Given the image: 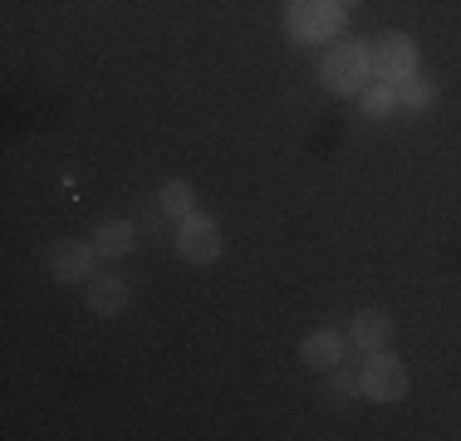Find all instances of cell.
Masks as SVG:
<instances>
[{"instance_id": "1", "label": "cell", "mask_w": 461, "mask_h": 441, "mask_svg": "<svg viewBox=\"0 0 461 441\" xmlns=\"http://www.w3.org/2000/svg\"><path fill=\"white\" fill-rule=\"evenodd\" d=\"M368 74H373V54L364 44H344V50L324 54V88L329 94H364Z\"/></svg>"}, {"instance_id": "2", "label": "cell", "mask_w": 461, "mask_h": 441, "mask_svg": "<svg viewBox=\"0 0 461 441\" xmlns=\"http://www.w3.org/2000/svg\"><path fill=\"white\" fill-rule=\"evenodd\" d=\"M358 392L373 397V402H398V397L408 392V368H402L393 353L373 348L368 363H364V373H358Z\"/></svg>"}, {"instance_id": "3", "label": "cell", "mask_w": 461, "mask_h": 441, "mask_svg": "<svg viewBox=\"0 0 461 441\" xmlns=\"http://www.w3.org/2000/svg\"><path fill=\"white\" fill-rule=\"evenodd\" d=\"M177 250L196 265H212L216 256H221V226H216L212 216H182Z\"/></svg>"}, {"instance_id": "4", "label": "cell", "mask_w": 461, "mask_h": 441, "mask_svg": "<svg viewBox=\"0 0 461 441\" xmlns=\"http://www.w3.org/2000/svg\"><path fill=\"white\" fill-rule=\"evenodd\" d=\"M412 64H417V50H412L408 35H388L378 50H373V74H378V79H388V84L408 79Z\"/></svg>"}, {"instance_id": "5", "label": "cell", "mask_w": 461, "mask_h": 441, "mask_svg": "<svg viewBox=\"0 0 461 441\" xmlns=\"http://www.w3.org/2000/svg\"><path fill=\"white\" fill-rule=\"evenodd\" d=\"M94 256H98V250H94V246H79V240H64V246H54V250H50L54 280H84V274L94 270Z\"/></svg>"}, {"instance_id": "6", "label": "cell", "mask_w": 461, "mask_h": 441, "mask_svg": "<svg viewBox=\"0 0 461 441\" xmlns=\"http://www.w3.org/2000/svg\"><path fill=\"white\" fill-rule=\"evenodd\" d=\"M89 309H94V314H104V319L123 314V309H128V284L118 280V274H98V280L89 284Z\"/></svg>"}, {"instance_id": "7", "label": "cell", "mask_w": 461, "mask_h": 441, "mask_svg": "<svg viewBox=\"0 0 461 441\" xmlns=\"http://www.w3.org/2000/svg\"><path fill=\"white\" fill-rule=\"evenodd\" d=\"M388 334H393V319L383 314V309H364V314L354 319V328H348V344H358V348H383L388 344Z\"/></svg>"}, {"instance_id": "8", "label": "cell", "mask_w": 461, "mask_h": 441, "mask_svg": "<svg viewBox=\"0 0 461 441\" xmlns=\"http://www.w3.org/2000/svg\"><path fill=\"white\" fill-rule=\"evenodd\" d=\"M304 363L310 368H339V358H344V334H334V328H320V334L304 338Z\"/></svg>"}, {"instance_id": "9", "label": "cell", "mask_w": 461, "mask_h": 441, "mask_svg": "<svg viewBox=\"0 0 461 441\" xmlns=\"http://www.w3.org/2000/svg\"><path fill=\"white\" fill-rule=\"evenodd\" d=\"M339 10L334 0H294V25H300V35H320V30H334Z\"/></svg>"}, {"instance_id": "10", "label": "cell", "mask_w": 461, "mask_h": 441, "mask_svg": "<svg viewBox=\"0 0 461 441\" xmlns=\"http://www.w3.org/2000/svg\"><path fill=\"white\" fill-rule=\"evenodd\" d=\"M94 250L108 260L128 256V250H133V226H128V220H104V226L94 230Z\"/></svg>"}, {"instance_id": "11", "label": "cell", "mask_w": 461, "mask_h": 441, "mask_svg": "<svg viewBox=\"0 0 461 441\" xmlns=\"http://www.w3.org/2000/svg\"><path fill=\"white\" fill-rule=\"evenodd\" d=\"M192 206H196V192H192V182H167L162 186V212L167 216H192Z\"/></svg>"}, {"instance_id": "12", "label": "cell", "mask_w": 461, "mask_h": 441, "mask_svg": "<svg viewBox=\"0 0 461 441\" xmlns=\"http://www.w3.org/2000/svg\"><path fill=\"white\" fill-rule=\"evenodd\" d=\"M358 98H364V113L368 118H383V113H393V104H398V88H393V84H364V94H358Z\"/></svg>"}, {"instance_id": "13", "label": "cell", "mask_w": 461, "mask_h": 441, "mask_svg": "<svg viewBox=\"0 0 461 441\" xmlns=\"http://www.w3.org/2000/svg\"><path fill=\"white\" fill-rule=\"evenodd\" d=\"M427 98H432V84H427V79H417V74H408V79H398V104L422 108Z\"/></svg>"}, {"instance_id": "14", "label": "cell", "mask_w": 461, "mask_h": 441, "mask_svg": "<svg viewBox=\"0 0 461 441\" xmlns=\"http://www.w3.org/2000/svg\"><path fill=\"white\" fill-rule=\"evenodd\" d=\"M354 388H358V378H354L348 368H344V373H334V392H339V397H348Z\"/></svg>"}]
</instances>
